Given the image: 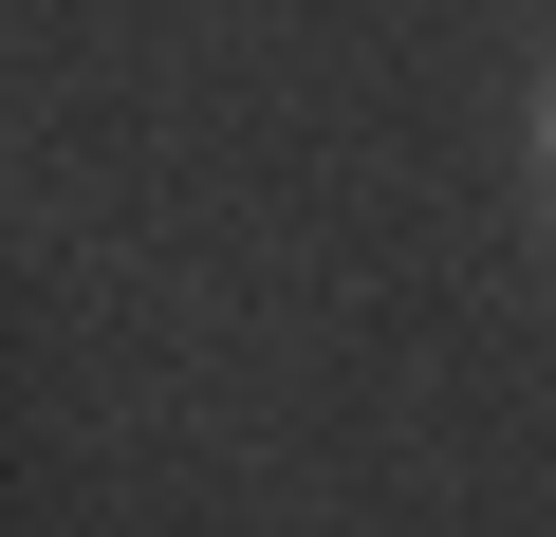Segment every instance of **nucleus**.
Wrapping results in <instances>:
<instances>
[{"label": "nucleus", "mask_w": 556, "mask_h": 537, "mask_svg": "<svg viewBox=\"0 0 556 537\" xmlns=\"http://www.w3.org/2000/svg\"><path fill=\"white\" fill-rule=\"evenodd\" d=\"M538 186H556V75H538Z\"/></svg>", "instance_id": "f257e3e1"}]
</instances>
